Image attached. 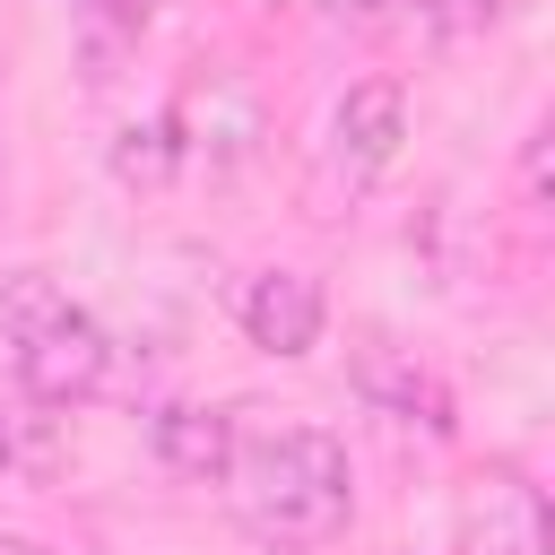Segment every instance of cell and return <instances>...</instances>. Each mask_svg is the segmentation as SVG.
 Wrapping results in <instances>:
<instances>
[{"instance_id":"obj_1","label":"cell","mask_w":555,"mask_h":555,"mask_svg":"<svg viewBox=\"0 0 555 555\" xmlns=\"http://www.w3.org/2000/svg\"><path fill=\"white\" fill-rule=\"evenodd\" d=\"M225 503L260 546H330L356 512V468L347 442L321 425H269V434H234L225 460Z\"/></svg>"},{"instance_id":"obj_2","label":"cell","mask_w":555,"mask_h":555,"mask_svg":"<svg viewBox=\"0 0 555 555\" xmlns=\"http://www.w3.org/2000/svg\"><path fill=\"white\" fill-rule=\"evenodd\" d=\"M0 356H9V382L35 408H87L113 382L104 321L69 286H52L43 269H9L0 278Z\"/></svg>"},{"instance_id":"obj_3","label":"cell","mask_w":555,"mask_h":555,"mask_svg":"<svg viewBox=\"0 0 555 555\" xmlns=\"http://www.w3.org/2000/svg\"><path fill=\"white\" fill-rule=\"evenodd\" d=\"M399 139H408V87L399 78H356L338 104H330V121H321V139H312V165H304V217H347L390 165H399Z\"/></svg>"},{"instance_id":"obj_4","label":"cell","mask_w":555,"mask_h":555,"mask_svg":"<svg viewBox=\"0 0 555 555\" xmlns=\"http://www.w3.org/2000/svg\"><path fill=\"white\" fill-rule=\"evenodd\" d=\"M234 321L260 356H312L321 330H330V295H321L312 269H260V278H243Z\"/></svg>"},{"instance_id":"obj_5","label":"cell","mask_w":555,"mask_h":555,"mask_svg":"<svg viewBox=\"0 0 555 555\" xmlns=\"http://www.w3.org/2000/svg\"><path fill=\"white\" fill-rule=\"evenodd\" d=\"M356 382H364V399L373 408H390V416H425L434 434H451V399H442V382L425 373V364H408L390 338H364V356H356Z\"/></svg>"},{"instance_id":"obj_6","label":"cell","mask_w":555,"mask_h":555,"mask_svg":"<svg viewBox=\"0 0 555 555\" xmlns=\"http://www.w3.org/2000/svg\"><path fill=\"white\" fill-rule=\"evenodd\" d=\"M234 416L225 408H165L156 416V451H165V468H182V477H225V460H234Z\"/></svg>"},{"instance_id":"obj_7","label":"cell","mask_w":555,"mask_h":555,"mask_svg":"<svg viewBox=\"0 0 555 555\" xmlns=\"http://www.w3.org/2000/svg\"><path fill=\"white\" fill-rule=\"evenodd\" d=\"M477 538H486V555H538V538H546V520H538V486H520V477H486Z\"/></svg>"},{"instance_id":"obj_8","label":"cell","mask_w":555,"mask_h":555,"mask_svg":"<svg viewBox=\"0 0 555 555\" xmlns=\"http://www.w3.org/2000/svg\"><path fill=\"white\" fill-rule=\"evenodd\" d=\"M416 17L442 26V35H486V26L512 17V0H416Z\"/></svg>"},{"instance_id":"obj_9","label":"cell","mask_w":555,"mask_h":555,"mask_svg":"<svg viewBox=\"0 0 555 555\" xmlns=\"http://www.w3.org/2000/svg\"><path fill=\"white\" fill-rule=\"evenodd\" d=\"M338 26H390V17H416V0H321Z\"/></svg>"},{"instance_id":"obj_10","label":"cell","mask_w":555,"mask_h":555,"mask_svg":"<svg viewBox=\"0 0 555 555\" xmlns=\"http://www.w3.org/2000/svg\"><path fill=\"white\" fill-rule=\"evenodd\" d=\"M95 9H104V17H113V26H130V35H139V26H147V17H156V9H165V0H95Z\"/></svg>"},{"instance_id":"obj_11","label":"cell","mask_w":555,"mask_h":555,"mask_svg":"<svg viewBox=\"0 0 555 555\" xmlns=\"http://www.w3.org/2000/svg\"><path fill=\"white\" fill-rule=\"evenodd\" d=\"M0 555H61V546H35V538H0Z\"/></svg>"},{"instance_id":"obj_12","label":"cell","mask_w":555,"mask_h":555,"mask_svg":"<svg viewBox=\"0 0 555 555\" xmlns=\"http://www.w3.org/2000/svg\"><path fill=\"white\" fill-rule=\"evenodd\" d=\"M260 9H321V0H260Z\"/></svg>"},{"instance_id":"obj_13","label":"cell","mask_w":555,"mask_h":555,"mask_svg":"<svg viewBox=\"0 0 555 555\" xmlns=\"http://www.w3.org/2000/svg\"><path fill=\"white\" fill-rule=\"evenodd\" d=\"M0 468H9V434H0Z\"/></svg>"}]
</instances>
